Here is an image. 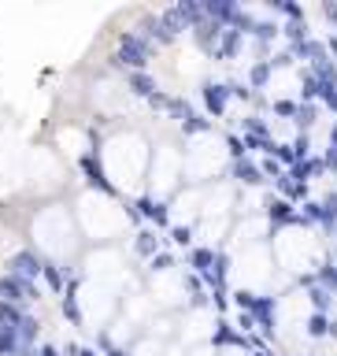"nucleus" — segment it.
<instances>
[{
	"label": "nucleus",
	"mask_w": 337,
	"mask_h": 356,
	"mask_svg": "<svg viewBox=\"0 0 337 356\" xmlns=\"http://www.w3.org/2000/svg\"><path fill=\"white\" fill-rule=\"evenodd\" d=\"M171 241H175L178 249H193V245H197V226L175 223V226H171Z\"/></svg>",
	"instance_id": "obj_27"
},
{
	"label": "nucleus",
	"mask_w": 337,
	"mask_h": 356,
	"mask_svg": "<svg viewBox=\"0 0 337 356\" xmlns=\"http://www.w3.org/2000/svg\"><path fill=\"white\" fill-rule=\"evenodd\" d=\"M259 167H263V175H267L270 182H278L282 175H286V167H282L275 156H259Z\"/></svg>",
	"instance_id": "obj_38"
},
{
	"label": "nucleus",
	"mask_w": 337,
	"mask_h": 356,
	"mask_svg": "<svg viewBox=\"0 0 337 356\" xmlns=\"http://www.w3.org/2000/svg\"><path fill=\"white\" fill-rule=\"evenodd\" d=\"M200 108L208 119H223L230 112V90H226V82H215V78H204L200 85Z\"/></svg>",
	"instance_id": "obj_6"
},
{
	"label": "nucleus",
	"mask_w": 337,
	"mask_h": 356,
	"mask_svg": "<svg viewBox=\"0 0 337 356\" xmlns=\"http://www.w3.org/2000/svg\"><path fill=\"white\" fill-rule=\"evenodd\" d=\"M270 115L297 123V115H300V96H275V101H270Z\"/></svg>",
	"instance_id": "obj_23"
},
{
	"label": "nucleus",
	"mask_w": 337,
	"mask_h": 356,
	"mask_svg": "<svg viewBox=\"0 0 337 356\" xmlns=\"http://www.w3.org/2000/svg\"><path fill=\"white\" fill-rule=\"evenodd\" d=\"M175 267H178V256L163 249L159 256H152V260H148V275H167V271H175Z\"/></svg>",
	"instance_id": "obj_31"
},
{
	"label": "nucleus",
	"mask_w": 337,
	"mask_h": 356,
	"mask_svg": "<svg viewBox=\"0 0 337 356\" xmlns=\"http://www.w3.org/2000/svg\"><path fill=\"white\" fill-rule=\"evenodd\" d=\"M241 134H256V137H275L270 134V119H259V115H245L241 119Z\"/></svg>",
	"instance_id": "obj_28"
},
{
	"label": "nucleus",
	"mask_w": 337,
	"mask_h": 356,
	"mask_svg": "<svg viewBox=\"0 0 337 356\" xmlns=\"http://www.w3.org/2000/svg\"><path fill=\"white\" fill-rule=\"evenodd\" d=\"M37 356H63V349L52 345V341H45V345H37Z\"/></svg>",
	"instance_id": "obj_40"
},
{
	"label": "nucleus",
	"mask_w": 337,
	"mask_h": 356,
	"mask_svg": "<svg viewBox=\"0 0 337 356\" xmlns=\"http://www.w3.org/2000/svg\"><path fill=\"white\" fill-rule=\"evenodd\" d=\"M223 149H226V160L237 164V160H248V149H245V137L241 134H226L223 137Z\"/></svg>",
	"instance_id": "obj_29"
},
{
	"label": "nucleus",
	"mask_w": 337,
	"mask_h": 356,
	"mask_svg": "<svg viewBox=\"0 0 337 356\" xmlns=\"http://www.w3.org/2000/svg\"><path fill=\"white\" fill-rule=\"evenodd\" d=\"M211 130H215V123H211L208 115H200V112L189 115L186 123H182V134H186V137H208Z\"/></svg>",
	"instance_id": "obj_26"
},
{
	"label": "nucleus",
	"mask_w": 337,
	"mask_h": 356,
	"mask_svg": "<svg viewBox=\"0 0 337 356\" xmlns=\"http://www.w3.org/2000/svg\"><path fill=\"white\" fill-rule=\"evenodd\" d=\"M78 171H82L85 186L101 189L104 197H119V186H115L112 178H107V171H104V164H101V153H96V149H89V153H82V156H78Z\"/></svg>",
	"instance_id": "obj_4"
},
{
	"label": "nucleus",
	"mask_w": 337,
	"mask_h": 356,
	"mask_svg": "<svg viewBox=\"0 0 337 356\" xmlns=\"http://www.w3.org/2000/svg\"><path fill=\"white\" fill-rule=\"evenodd\" d=\"M326 52H330V60L337 63V34H330V37H326Z\"/></svg>",
	"instance_id": "obj_41"
},
{
	"label": "nucleus",
	"mask_w": 337,
	"mask_h": 356,
	"mask_svg": "<svg viewBox=\"0 0 337 356\" xmlns=\"http://www.w3.org/2000/svg\"><path fill=\"white\" fill-rule=\"evenodd\" d=\"M19 341H23V349H37V334H41V319L34 316V312H26L23 323H19Z\"/></svg>",
	"instance_id": "obj_22"
},
{
	"label": "nucleus",
	"mask_w": 337,
	"mask_h": 356,
	"mask_svg": "<svg viewBox=\"0 0 337 356\" xmlns=\"http://www.w3.org/2000/svg\"><path fill=\"white\" fill-rule=\"evenodd\" d=\"M226 178L230 182H237V186H245V189H259L267 182V175H263V167H259V160H237V164H230L226 167Z\"/></svg>",
	"instance_id": "obj_9"
},
{
	"label": "nucleus",
	"mask_w": 337,
	"mask_h": 356,
	"mask_svg": "<svg viewBox=\"0 0 337 356\" xmlns=\"http://www.w3.org/2000/svg\"><path fill=\"white\" fill-rule=\"evenodd\" d=\"M297 282L304 286V300H308V312H322V316H330V308L337 305V297L330 294V289H322L319 282H315V271H311V275H300Z\"/></svg>",
	"instance_id": "obj_10"
},
{
	"label": "nucleus",
	"mask_w": 337,
	"mask_h": 356,
	"mask_svg": "<svg viewBox=\"0 0 337 356\" xmlns=\"http://www.w3.org/2000/svg\"><path fill=\"white\" fill-rule=\"evenodd\" d=\"M23 316H26V308H19V305H8V300H0V327L19 330V323H23Z\"/></svg>",
	"instance_id": "obj_30"
},
{
	"label": "nucleus",
	"mask_w": 337,
	"mask_h": 356,
	"mask_svg": "<svg viewBox=\"0 0 337 356\" xmlns=\"http://www.w3.org/2000/svg\"><path fill=\"white\" fill-rule=\"evenodd\" d=\"M163 253V237L152 230V226H137L134 230V256H141V260H152V256Z\"/></svg>",
	"instance_id": "obj_13"
},
{
	"label": "nucleus",
	"mask_w": 337,
	"mask_h": 356,
	"mask_svg": "<svg viewBox=\"0 0 337 356\" xmlns=\"http://www.w3.org/2000/svg\"><path fill=\"white\" fill-rule=\"evenodd\" d=\"M223 30L226 26H219V23H204V26H197L193 30V41H197V49L200 52H208V56H215V52H219V41H223Z\"/></svg>",
	"instance_id": "obj_14"
},
{
	"label": "nucleus",
	"mask_w": 337,
	"mask_h": 356,
	"mask_svg": "<svg viewBox=\"0 0 337 356\" xmlns=\"http://www.w3.org/2000/svg\"><path fill=\"white\" fill-rule=\"evenodd\" d=\"M19 349H23L19 334L8 330V327H0V356H19Z\"/></svg>",
	"instance_id": "obj_35"
},
{
	"label": "nucleus",
	"mask_w": 337,
	"mask_h": 356,
	"mask_svg": "<svg viewBox=\"0 0 337 356\" xmlns=\"http://www.w3.org/2000/svg\"><path fill=\"white\" fill-rule=\"evenodd\" d=\"M293 153H297V160L304 164V160H311L315 153H311V134H297L293 137Z\"/></svg>",
	"instance_id": "obj_37"
},
{
	"label": "nucleus",
	"mask_w": 337,
	"mask_h": 356,
	"mask_svg": "<svg viewBox=\"0 0 337 356\" xmlns=\"http://www.w3.org/2000/svg\"><path fill=\"white\" fill-rule=\"evenodd\" d=\"M322 175H330V171H326V164H322V156H311V160H304V164H297V167L289 171V178L300 182V186H311V182L322 178Z\"/></svg>",
	"instance_id": "obj_17"
},
{
	"label": "nucleus",
	"mask_w": 337,
	"mask_h": 356,
	"mask_svg": "<svg viewBox=\"0 0 337 356\" xmlns=\"http://www.w3.org/2000/svg\"><path fill=\"white\" fill-rule=\"evenodd\" d=\"M245 356H278V353H275V349H270V345H267V349H248Z\"/></svg>",
	"instance_id": "obj_42"
},
{
	"label": "nucleus",
	"mask_w": 337,
	"mask_h": 356,
	"mask_svg": "<svg viewBox=\"0 0 337 356\" xmlns=\"http://www.w3.org/2000/svg\"><path fill=\"white\" fill-rule=\"evenodd\" d=\"M163 115H167V119H175V123L182 126V123H186L189 115H197V112H193V104L186 101V96L171 93V101H167V108H163Z\"/></svg>",
	"instance_id": "obj_25"
},
{
	"label": "nucleus",
	"mask_w": 337,
	"mask_h": 356,
	"mask_svg": "<svg viewBox=\"0 0 337 356\" xmlns=\"http://www.w3.org/2000/svg\"><path fill=\"white\" fill-rule=\"evenodd\" d=\"M300 215L319 234H337V189L322 193V197H308L300 204Z\"/></svg>",
	"instance_id": "obj_3"
},
{
	"label": "nucleus",
	"mask_w": 337,
	"mask_h": 356,
	"mask_svg": "<svg viewBox=\"0 0 337 356\" xmlns=\"http://www.w3.org/2000/svg\"><path fill=\"white\" fill-rule=\"evenodd\" d=\"M126 90L134 93V96H141V101H152V96L159 93V82L152 78L148 71H130L126 74Z\"/></svg>",
	"instance_id": "obj_15"
},
{
	"label": "nucleus",
	"mask_w": 337,
	"mask_h": 356,
	"mask_svg": "<svg viewBox=\"0 0 337 356\" xmlns=\"http://www.w3.org/2000/svg\"><path fill=\"white\" fill-rule=\"evenodd\" d=\"M4 271L8 275H19V278H26V282H37L41 271H45V256H41L37 249H19L8 256V264H4Z\"/></svg>",
	"instance_id": "obj_8"
},
{
	"label": "nucleus",
	"mask_w": 337,
	"mask_h": 356,
	"mask_svg": "<svg viewBox=\"0 0 337 356\" xmlns=\"http://www.w3.org/2000/svg\"><path fill=\"white\" fill-rule=\"evenodd\" d=\"M241 45H245V34L241 30H223V41H219V52H215V63H230L241 56Z\"/></svg>",
	"instance_id": "obj_16"
},
{
	"label": "nucleus",
	"mask_w": 337,
	"mask_h": 356,
	"mask_svg": "<svg viewBox=\"0 0 337 356\" xmlns=\"http://www.w3.org/2000/svg\"><path fill=\"white\" fill-rule=\"evenodd\" d=\"M270 156H275V160H278V164L286 167V171H293V167L300 164V160H297V153H293V142H278V145H275V153H270Z\"/></svg>",
	"instance_id": "obj_36"
},
{
	"label": "nucleus",
	"mask_w": 337,
	"mask_h": 356,
	"mask_svg": "<svg viewBox=\"0 0 337 356\" xmlns=\"http://www.w3.org/2000/svg\"><path fill=\"white\" fill-rule=\"evenodd\" d=\"M319 108H322V104H300V115H297L300 134H311V126L319 123Z\"/></svg>",
	"instance_id": "obj_34"
},
{
	"label": "nucleus",
	"mask_w": 337,
	"mask_h": 356,
	"mask_svg": "<svg viewBox=\"0 0 337 356\" xmlns=\"http://www.w3.org/2000/svg\"><path fill=\"white\" fill-rule=\"evenodd\" d=\"M215 260H219V249L211 245H193L189 249V271L204 278V286L211 282V271H215Z\"/></svg>",
	"instance_id": "obj_12"
},
{
	"label": "nucleus",
	"mask_w": 337,
	"mask_h": 356,
	"mask_svg": "<svg viewBox=\"0 0 337 356\" xmlns=\"http://www.w3.org/2000/svg\"><path fill=\"white\" fill-rule=\"evenodd\" d=\"M315 282H319L322 289H330V294L337 297V260H334V256H326V260L315 267Z\"/></svg>",
	"instance_id": "obj_24"
},
{
	"label": "nucleus",
	"mask_w": 337,
	"mask_h": 356,
	"mask_svg": "<svg viewBox=\"0 0 337 356\" xmlns=\"http://www.w3.org/2000/svg\"><path fill=\"white\" fill-rule=\"evenodd\" d=\"M282 37H286V49H300L311 41V30H308V19L300 23H282Z\"/></svg>",
	"instance_id": "obj_21"
},
{
	"label": "nucleus",
	"mask_w": 337,
	"mask_h": 356,
	"mask_svg": "<svg viewBox=\"0 0 337 356\" xmlns=\"http://www.w3.org/2000/svg\"><path fill=\"white\" fill-rule=\"evenodd\" d=\"M322 164H326V171H330V175H337V149H334V145L322 149Z\"/></svg>",
	"instance_id": "obj_39"
},
{
	"label": "nucleus",
	"mask_w": 337,
	"mask_h": 356,
	"mask_svg": "<svg viewBox=\"0 0 337 356\" xmlns=\"http://www.w3.org/2000/svg\"><path fill=\"white\" fill-rule=\"evenodd\" d=\"M41 282H45L52 294H60L63 297V289H67V267H63L60 260H52V256H45V271H41Z\"/></svg>",
	"instance_id": "obj_18"
},
{
	"label": "nucleus",
	"mask_w": 337,
	"mask_h": 356,
	"mask_svg": "<svg viewBox=\"0 0 337 356\" xmlns=\"http://www.w3.org/2000/svg\"><path fill=\"white\" fill-rule=\"evenodd\" d=\"M226 90H230V101H245V104H252V96H256V90L241 78H226Z\"/></svg>",
	"instance_id": "obj_33"
},
{
	"label": "nucleus",
	"mask_w": 337,
	"mask_h": 356,
	"mask_svg": "<svg viewBox=\"0 0 337 356\" xmlns=\"http://www.w3.org/2000/svg\"><path fill=\"white\" fill-rule=\"evenodd\" d=\"M270 78H275V67H270V60L263 56V60H256L252 67H248V74H245V82L252 85L256 93H263L267 85H270Z\"/></svg>",
	"instance_id": "obj_20"
},
{
	"label": "nucleus",
	"mask_w": 337,
	"mask_h": 356,
	"mask_svg": "<svg viewBox=\"0 0 337 356\" xmlns=\"http://www.w3.org/2000/svg\"><path fill=\"white\" fill-rule=\"evenodd\" d=\"M330 327H334V319L322 316V312H308V316H304V334H308V341H326L330 338Z\"/></svg>",
	"instance_id": "obj_19"
},
{
	"label": "nucleus",
	"mask_w": 337,
	"mask_h": 356,
	"mask_svg": "<svg viewBox=\"0 0 337 356\" xmlns=\"http://www.w3.org/2000/svg\"><path fill=\"white\" fill-rule=\"evenodd\" d=\"M148 60H152V41L141 37L137 30H123L115 41L112 67H126V74L130 71H148Z\"/></svg>",
	"instance_id": "obj_2"
},
{
	"label": "nucleus",
	"mask_w": 337,
	"mask_h": 356,
	"mask_svg": "<svg viewBox=\"0 0 337 356\" xmlns=\"http://www.w3.org/2000/svg\"><path fill=\"white\" fill-rule=\"evenodd\" d=\"M0 300H8V305H19V308H30L41 300V289L37 282H26V278L19 275H0Z\"/></svg>",
	"instance_id": "obj_5"
},
{
	"label": "nucleus",
	"mask_w": 337,
	"mask_h": 356,
	"mask_svg": "<svg viewBox=\"0 0 337 356\" xmlns=\"http://www.w3.org/2000/svg\"><path fill=\"white\" fill-rule=\"evenodd\" d=\"M234 305L245 312V316L256 319V327L267 334V338H275L278 334V297L270 294H256V289L248 286H237L234 289Z\"/></svg>",
	"instance_id": "obj_1"
},
{
	"label": "nucleus",
	"mask_w": 337,
	"mask_h": 356,
	"mask_svg": "<svg viewBox=\"0 0 337 356\" xmlns=\"http://www.w3.org/2000/svg\"><path fill=\"white\" fill-rule=\"evenodd\" d=\"M211 349H241V353H248V338L223 316V319H215V327H211Z\"/></svg>",
	"instance_id": "obj_11"
},
{
	"label": "nucleus",
	"mask_w": 337,
	"mask_h": 356,
	"mask_svg": "<svg viewBox=\"0 0 337 356\" xmlns=\"http://www.w3.org/2000/svg\"><path fill=\"white\" fill-rule=\"evenodd\" d=\"M134 204V212L141 215V219H148L152 226H159V230H171V204L163 201V197H156V193H141L137 201H130Z\"/></svg>",
	"instance_id": "obj_7"
},
{
	"label": "nucleus",
	"mask_w": 337,
	"mask_h": 356,
	"mask_svg": "<svg viewBox=\"0 0 337 356\" xmlns=\"http://www.w3.org/2000/svg\"><path fill=\"white\" fill-rule=\"evenodd\" d=\"M270 8H275L278 15H286V23H300V19H308V15H304V8L297 4V0H275Z\"/></svg>",
	"instance_id": "obj_32"
}]
</instances>
